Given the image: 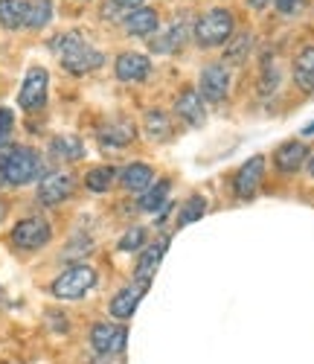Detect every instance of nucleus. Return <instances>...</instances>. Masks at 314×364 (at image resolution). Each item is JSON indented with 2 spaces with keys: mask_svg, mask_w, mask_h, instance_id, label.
<instances>
[{
  "mask_svg": "<svg viewBox=\"0 0 314 364\" xmlns=\"http://www.w3.org/2000/svg\"><path fill=\"white\" fill-rule=\"evenodd\" d=\"M50 50L58 55L61 68L73 76H85L90 70H99L105 65V53L97 50L90 41H85V36L79 33H61L50 41Z\"/></svg>",
  "mask_w": 314,
  "mask_h": 364,
  "instance_id": "obj_1",
  "label": "nucleus"
},
{
  "mask_svg": "<svg viewBox=\"0 0 314 364\" xmlns=\"http://www.w3.org/2000/svg\"><path fill=\"white\" fill-rule=\"evenodd\" d=\"M44 178V161L36 149L12 146L0 151V190L4 187H26Z\"/></svg>",
  "mask_w": 314,
  "mask_h": 364,
  "instance_id": "obj_2",
  "label": "nucleus"
},
{
  "mask_svg": "<svg viewBox=\"0 0 314 364\" xmlns=\"http://www.w3.org/2000/svg\"><path fill=\"white\" fill-rule=\"evenodd\" d=\"M233 29H236V21H233L230 9H210L198 18L193 38L198 47L212 50V47H224L233 38Z\"/></svg>",
  "mask_w": 314,
  "mask_h": 364,
  "instance_id": "obj_3",
  "label": "nucleus"
},
{
  "mask_svg": "<svg viewBox=\"0 0 314 364\" xmlns=\"http://www.w3.org/2000/svg\"><path fill=\"white\" fill-rule=\"evenodd\" d=\"M97 271L85 262H73L50 283V294L55 300H82L93 286H97Z\"/></svg>",
  "mask_w": 314,
  "mask_h": 364,
  "instance_id": "obj_4",
  "label": "nucleus"
},
{
  "mask_svg": "<svg viewBox=\"0 0 314 364\" xmlns=\"http://www.w3.org/2000/svg\"><path fill=\"white\" fill-rule=\"evenodd\" d=\"M9 239H12V245L18 251H41L44 245H50L53 228L44 216H26L12 228Z\"/></svg>",
  "mask_w": 314,
  "mask_h": 364,
  "instance_id": "obj_5",
  "label": "nucleus"
},
{
  "mask_svg": "<svg viewBox=\"0 0 314 364\" xmlns=\"http://www.w3.org/2000/svg\"><path fill=\"white\" fill-rule=\"evenodd\" d=\"M47 90H50V73L44 68H29L18 90V105L23 111H41L47 105Z\"/></svg>",
  "mask_w": 314,
  "mask_h": 364,
  "instance_id": "obj_6",
  "label": "nucleus"
},
{
  "mask_svg": "<svg viewBox=\"0 0 314 364\" xmlns=\"http://www.w3.org/2000/svg\"><path fill=\"white\" fill-rule=\"evenodd\" d=\"M129 344V329L122 323H111V321H99L90 326V347L99 355H117Z\"/></svg>",
  "mask_w": 314,
  "mask_h": 364,
  "instance_id": "obj_7",
  "label": "nucleus"
},
{
  "mask_svg": "<svg viewBox=\"0 0 314 364\" xmlns=\"http://www.w3.org/2000/svg\"><path fill=\"white\" fill-rule=\"evenodd\" d=\"M76 190V181L70 172H47L41 181H38V204L44 207H58V204H65Z\"/></svg>",
  "mask_w": 314,
  "mask_h": 364,
  "instance_id": "obj_8",
  "label": "nucleus"
},
{
  "mask_svg": "<svg viewBox=\"0 0 314 364\" xmlns=\"http://www.w3.org/2000/svg\"><path fill=\"white\" fill-rule=\"evenodd\" d=\"M198 94L207 100V102H224L227 94H230V70L224 62H212L201 70V79H198Z\"/></svg>",
  "mask_w": 314,
  "mask_h": 364,
  "instance_id": "obj_9",
  "label": "nucleus"
},
{
  "mask_svg": "<svg viewBox=\"0 0 314 364\" xmlns=\"http://www.w3.org/2000/svg\"><path fill=\"white\" fill-rule=\"evenodd\" d=\"M262 178H265V155H254L247 164L239 166L236 178H233V193L239 201H250L259 187H262Z\"/></svg>",
  "mask_w": 314,
  "mask_h": 364,
  "instance_id": "obj_10",
  "label": "nucleus"
},
{
  "mask_svg": "<svg viewBox=\"0 0 314 364\" xmlns=\"http://www.w3.org/2000/svg\"><path fill=\"white\" fill-rule=\"evenodd\" d=\"M166 248H169V236H161L154 242V245H146L137 257V265H134V280L140 286H148L151 277H154V271L157 265H161V259L166 257Z\"/></svg>",
  "mask_w": 314,
  "mask_h": 364,
  "instance_id": "obj_11",
  "label": "nucleus"
},
{
  "mask_svg": "<svg viewBox=\"0 0 314 364\" xmlns=\"http://www.w3.org/2000/svg\"><path fill=\"white\" fill-rule=\"evenodd\" d=\"M175 114L183 119L186 126H193V129H198V126L207 123V108H204V100L198 94V87L180 90L178 100H175Z\"/></svg>",
  "mask_w": 314,
  "mask_h": 364,
  "instance_id": "obj_12",
  "label": "nucleus"
},
{
  "mask_svg": "<svg viewBox=\"0 0 314 364\" xmlns=\"http://www.w3.org/2000/svg\"><path fill=\"white\" fill-rule=\"evenodd\" d=\"M305 161H308V149H305L303 140H286V143H279L276 151H274V166L282 175H294L297 169H303Z\"/></svg>",
  "mask_w": 314,
  "mask_h": 364,
  "instance_id": "obj_13",
  "label": "nucleus"
},
{
  "mask_svg": "<svg viewBox=\"0 0 314 364\" xmlns=\"http://www.w3.org/2000/svg\"><path fill=\"white\" fill-rule=\"evenodd\" d=\"M114 73H117L119 82H129V85L146 82L148 73H151V62L140 53H122V55H117V62H114Z\"/></svg>",
  "mask_w": 314,
  "mask_h": 364,
  "instance_id": "obj_14",
  "label": "nucleus"
},
{
  "mask_svg": "<svg viewBox=\"0 0 314 364\" xmlns=\"http://www.w3.org/2000/svg\"><path fill=\"white\" fill-rule=\"evenodd\" d=\"M157 23H161V18H157V12L151 6H137L131 12H125V18H122V29L129 36H137V38L154 36L157 33Z\"/></svg>",
  "mask_w": 314,
  "mask_h": 364,
  "instance_id": "obj_15",
  "label": "nucleus"
},
{
  "mask_svg": "<svg viewBox=\"0 0 314 364\" xmlns=\"http://www.w3.org/2000/svg\"><path fill=\"white\" fill-rule=\"evenodd\" d=\"M97 134H99V143H102V146H108V149H122V146H129V143L137 137V129H134L131 119L117 117V119H108V123H105Z\"/></svg>",
  "mask_w": 314,
  "mask_h": 364,
  "instance_id": "obj_16",
  "label": "nucleus"
},
{
  "mask_svg": "<svg viewBox=\"0 0 314 364\" xmlns=\"http://www.w3.org/2000/svg\"><path fill=\"white\" fill-rule=\"evenodd\" d=\"M50 158L53 161H61V164H76L85 158V143L76 137V134H55L47 146Z\"/></svg>",
  "mask_w": 314,
  "mask_h": 364,
  "instance_id": "obj_17",
  "label": "nucleus"
},
{
  "mask_svg": "<svg viewBox=\"0 0 314 364\" xmlns=\"http://www.w3.org/2000/svg\"><path fill=\"white\" fill-rule=\"evenodd\" d=\"M143 291H146V286H140V283L119 289V291L114 294V300H111V306H108V309H111V318L129 321V318L134 315V309H137V303L143 300Z\"/></svg>",
  "mask_w": 314,
  "mask_h": 364,
  "instance_id": "obj_18",
  "label": "nucleus"
},
{
  "mask_svg": "<svg viewBox=\"0 0 314 364\" xmlns=\"http://www.w3.org/2000/svg\"><path fill=\"white\" fill-rule=\"evenodd\" d=\"M117 181L122 184V190H129V193H143L154 184V169L148 164H129L125 169H119Z\"/></svg>",
  "mask_w": 314,
  "mask_h": 364,
  "instance_id": "obj_19",
  "label": "nucleus"
},
{
  "mask_svg": "<svg viewBox=\"0 0 314 364\" xmlns=\"http://www.w3.org/2000/svg\"><path fill=\"white\" fill-rule=\"evenodd\" d=\"M169 190H172V184H169L166 178L154 181V184H151L148 190H143V193H140L137 207L143 210V213H161V210H166V207H169Z\"/></svg>",
  "mask_w": 314,
  "mask_h": 364,
  "instance_id": "obj_20",
  "label": "nucleus"
},
{
  "mask_svg": "<svg viewBox=\"0 0 314 364\" xmlns=\"http://www.w3.org/2000/svg\"><path fill=\"white\" fill-rule=\"evenodd\" d=\"M294 85L303 90V94H311L314 90V47H303L294 58Z\"/></svg>",
  "mask_w": 314,
  "mask_h": 364,
  "instance_id": "obj_21",
  "label": "nucleus"
},
{
  "mask_svg": "<svg viewBox=\"0 0 314 364\" xmlns=\"http://www.w3.org/2000/svg\"><path fill=\"white\" fill-rule=\"evenodd\" d=\"M183 41H186V26L183 23H172L169 29H163L161 36L148 38V50L151 53H175V50L183 47Z\"/></svg>",
  "mask_w": 314,
  "mask_h": 364,
  "instance_id": "obj_22",
  "label": "nucleus"
},
{
  "mask_svg": "<svg viewBox=\"0 0 314 364\" xmlns=\"http://www.w3.org/2000/svg\"><path fill=\"white\" fill-rule=\"evenodd\" d=\"M143 126H146V134L154 140V143H163V140H169L172 137V119H169V114L166 111H161V108H151V111H146V119H143Z\"/></svg>",
  "mask_w": 314,
  "mask_h": 364,
  "instance_id": "obj_23",
  "label": "nucleus"
},
{
  "mask_svg": "<svg viewBox=\"0 0 314 364\" xmlns=\"http://www.w3.org/2000/svg\"><path fill=\"white\" fill-rule=\"evenodd\" d=\"M250 50H254V36H250V33H239V36H233L224 44V58H222V62L224 65H244Z\"/></svg>",
  "mask_w": 314,
  "mask_h": 364,
  "instance_id": "obj_24",
  "label": "nucleus"
},
{
  "mask_svg": "<svg viewBox=\"0 0 314 364\" xmlns=\"http://www.w3.org/2000/svg\"><path fill=\"white\" fill-rule=\"evenodd\" d=\"M117 175H119V169H114V166H108V164L93 166V169H87V175H85V187H87L90 193H108V190L117 184Z\"/></svg>",
  "mask_w": 314,
  "mask_h": 364,
  "instance_id": "obj_25",
  "label": "nucleus"
},
{
  "mask_svg": "<svg viewBox=\"0 0 314 364\" xmlns=\"http://www.w3.org/2000/svg\"><path fill=\"white\" fill-rule=\"evenodd\" d=\"M26 6L29 0H0V26L21 29L26 23Z\"/></svg>",
  "mask_w": 314,
  "mask_h": 364,
  "instance_id": "obj_26",
  "label": "nucleus"
},
{
  "mask_svg": "<svg viewBox=\"0 0 314 364\" xmlns=\"http://www.w3.org/2000/svg\"><path fill=\"white\" fill-rule=\"evenodd\" d=\"M53 21V0H29L26 6V23L29 29H44Z\"/></svg>",
  "mask_w": 314,
  "mask_h": 364,
  "instance_id": "obj_27",
  "label": "nucleus"
},
{
  "mask_svg": "<svg viewBox=\"0 0 314 364\" xmlns=\"http://www.w3.org/2000/svg\"><path fill=\"white\" fill-rule=\"evenodd\" d=\"M204 213H207V198H204V196H193V198H186V201H183V207L178 210L175 225H178V228H186V225L198 222Z\"/></svg>",
  "mask_w": 314,
  "mask_h": 364,
  "instance_id": "obj_28",
  "label": "nucleus"
},
{
  "mask_svg": "<svg viewBox=\"0 0 314 364\" xmlns=\"http://www.w3.org/2000/svg\"><path fill=\"white\" fill-rule=\"evenodd\" d=\"M117 248H119V251H125V254H131V251H143V248H146V228L131 225L129 230H125V233L119 236Z\"/></svg>",
  "mask_w": 314,
  "mask_h": 364,
  "instance_id": "obj_29",
  "label": "nucleus"
},
{
  "mask_svg": "<svg viewBox=\"0 0 314 364\" xmlns=\"http://www.w3.org/2000/svg\"><path fill=\"white\" fill-rule=\"evenodd\" d=\"M90 251H93V239L90 236H76V239H70L67 251L61 257H65V259H79V257H87Z\"/></svg>",
  "mask_w": 314,
  "mask_h": 364,
  "instance_id": "obj_30",
  "label": "nucleus"
},
{
  "mask_svg": "<svg viewBox=\"0 0 314 364\" xmlns=\"http://www.w3.org/2000/svg\"><path fill=\"white\" fill-rule=\"evenodd\" d=\"M15 129V111L12 108H0V143H6Z\"/></svg>",
  "mask_w": 314,
  "mask_h": 364,
  "instance_id": "obj_31",
  "label": "nucleus"
},
{
  "mask_svg": "<svg viewBox=\"0 0 314 364\" xmlns=\"http://www.w3.org/2000/svg\"><path fill=\"white\" fill-rule=\"evenodd\" d=\"M274 4H276V12L279 15H288V18L303 9V0H274Z\"/></svg>",
  "mask_w": 314,
  "mask_h": 364,
  "instance_id": "obj_32",
  "label": "nucleus"
},
{
  "mask_svg": "<svg viewBox=\"0 0 314 364\" xmlns=\"http://www.w3.org/2000/svg\"><path fill=\"white\" fill-rule=\"evenodd\" d=\"M111 6H117V9L122 12V18H125V12H131V9L143 6V0H111Z\"/></svg>",
  "mask_w": 314,
  "mask_h": 364,
  "instance_id": "obj_33",
  "label": "nucleus"
},
{
  "mask_svg": "<svg viewBox=\"0 0 314 364\" xmlns=\"http://www.w3.org/2000/svg\"><path fill=\"white\" fill-rule=\"evenodd\" d=\"M244 4L250 6V9H256V12H262L268 4H271V0H244Z\"/></svg>",
  "mask_w": 314,
  "mask_h": 364,
  "instance_id": "obj_34",
  "label": "nucleus"
},
{
  "mask_svg": "<svg viewBox=\"0 0 314 364\" xmlns=\"http://www.w3.org/2000/svg\"><path fill=\"white\" fill-rule=\"evenodd\" d=\"M305 164H308V175L314 178V151H308V161Z\"/></svg>",
  "mask_w": 314,
  "mask_h": 364,
  "instance_id": "obj_35",
  "label": "nucleus"
},
{
  "mask_svg": "<svg viewBox=\"0 0 314 364\" xmlns=\"http://www.w3.org/2000/svg\"><path fill=\"white\" fill-rule=\"evenodd\" d=\"M311 134H314V123H308V126L303 129V137H311Z\"/></svg>",
  "mask_w": 314,
  "mask_h": 364,
  "instance_id": "obj_36",
  "label": "nucleus"
}]
</instances>
